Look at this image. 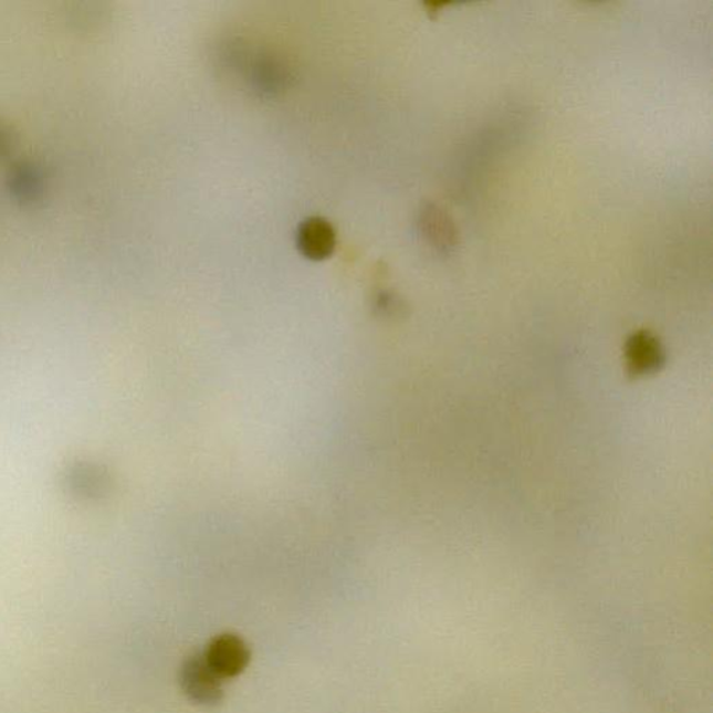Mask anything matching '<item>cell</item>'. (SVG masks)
Segmentation results:
<instances>
[{
    "label": "cell",
    "instance_id": "6da1fadb",
    "mask_svg": "<svg viewBox=\"0 0 713 713\" xmlns=\"http://www.w3.org/2000/svg\"><path fill=\"white\" fill-rule=\"evenodd\" d=\"M181 689L191 701L200 705H217L223 693L221 679L208 667L203 656L186 659L180 670Z\"/></svg>",
    "mask_w": 713,
    "mask_h": 713
},
{
    "label": "cell",
    "instance_id": "7a4b0ae2",
    "mask_svg": "<svg viewBox=\"0 0 713 713\" xmlns=\"http://www.w3.org/2000/svg\"><path fill=\"white\" fill-rule=\"evenodd\" d=\"M203 658L219 679H232L249 664L250 651L240 637L222 635L209 642Z\"/></svg>",
    "mask_w": 713,
    "mask_h": 713
},
{
    "label": "cell",
    "instance_id": "3957f363",
    "mask_svg": "<svg viewBox=\"0 0 713 713\" xmlns=\"http://www.w3.org/2000/svg\"><path fill=\"white\" fill-rule=\"evenodd\" d=\"M296 245L300 254L311 261L328 260L336 249V232L324 218L311 217L298 224Z\"/></svg>",
    "mask_w": 713,
    "mask_h": 713
},
{
    "label": "cell",
    "instance_id": "277c9868",
    "mask_svg": "<svg viewBox=\"0 0 713 713\" xmlns=\"http://www.w3.org/2000/svg\"><path fill=\"white\" fill-rule=\"evenodd\" d=\"M631 360L638 373H648L659 363V350L656 339L648 334H638L630 340Z\"/></svg>",
    "mask_w": 713,
    "mask_h": 713
}]
</instances>
